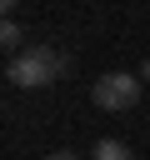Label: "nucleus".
<instances>
[{"label":"nucleus","instance_id":"f257e3e1","mask_svg":"<svg viewBox=\"0 0 150 160\" xmlns=\"http://www.w3.org/2000/svg\"><path fill=\"white\" fill-rule=\"evenodd\" d=\"M65 55L55 50V45H30V50H20L10 65H5V80L10 85H25V90H40V85H55L60 75H65Z\"/></svg>","mask_w":150,"mask_h":160},{"label":"nucleus","instance_id":"f03ea898","mask_svg":"<svg viewBox=\"0 0 150 160\" xmlns=\"http://www.w3.org/2000/svg\"><path fill=\"white\" fill-rule=\"evenodd\" d=\"M140 90H145L140 75H130V70H110V75H100V80L90 85V100H95L100 110H135V105H140Z\"/></svg>","mask_w":150,"mask_h":160},{"label":"nucleus","instance_id":"7ed1b4c3","mask_svg":"<svg viewBox=\"0 0 150 160\" xmlns=\"http://www.w3.org/2000/svg\"><path fill=\"white\" fill-rule=\"evenodd\" d=\"M90 160H135V150H130L125 140H95Z\"/></svg>","mask_w":150,"mask_h":160},{"label":"nucleus","instance_id":"20e7f679","mask_svg":"<svg viewBox=\"0 0 150 160\" xmlns=\"http://www.w3.org/2000/svg\"><path fill=\"white\" fill-rule=\"evenodd\" d=\"M0 45H5V50H10V60H15V55L25 50V30H20L15 20H5V25H0Z\"/></svg>","mask_w":150,"mask_h":160},{"label":"nucleus","instance_id":"39448f33","mask_svg":"<svg viewBox=\"0 0 150 160\" xmlns=\"http://www.w3.org/2000/svg\"><path fill=\"white\" fill-rule=\"evenodd\" d=\"M45 160H80L75 150H55V155H45Z\"/></svg>","mask_w":150,"mask_h":160},{"label":"nucleus","instance_id":"423d86ee","mask_svg":"<svg viewBox=\"0 0 150 160\" xmlns=\"http://www.w3.org/2000/svg\"><path fill=\"white\" fill-rule=\"evenodd\" d=\"M15 5H20V0H0V10H5V15H10V10H15Z\"/></svg>","mask_w":150,"mask_h":160},{"label":"nucleus","instance_id":"0eeeda50","mask_svg":"<svg viewBox=\"0 0 150 160\" xmlns=\"http://www.w3.org/2000/svg\"><path fill=\"white\" fill-rule=\"evenodd\" d=\"M140 80H150V55H145V65H140Z\"/></svg>","mask_w":150,"mask_h":160}]
</instances>
